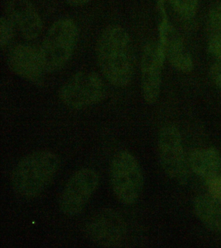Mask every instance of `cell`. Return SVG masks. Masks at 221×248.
Returning <instances> with one entry per match:
<instances>
[{
	"label": "cell",
	"instance_id": "20",
	"mask_svg": "<svg viewBox=\"0 0 221 248\" xmlns=\"http://www.w3.org/2000/svg\"><path fill=\"white\" fill-rule=\"evenodd\" d=\"M209 76L215 85L221 89V61L217 62L211 66Z\"/></svg>",
	"mask_w": 221,
	"mask_h": 248
},
{
	"label": "cell",
	"instance_id": "18",
	"mask_svg": "<svg viewBox=\"0 0 221 248\" xmlns=\"http://www.w3.org/2000/svg\"><path fill=\"white\" fill-rule=\"evenodd\" d=\"M209 55L218 61H221V32L213 34L207 44Z\"/></svg>",
	"mask_w": 221,
	"mask_h": 248
},
{
	"label": "cell",
	"instance_id": "19",
	"mask_svg": "<svg viewBox=\"0 0 221 248\" xmlns=\"http://www.w3.org/2000/svg\"><path fill=\"white\" fill-rule=\"evenodd\" d=\"M208 193L221 200V173L206 181Z\"/></svg>",
	"mask_w": 221,
	"mask_h": 248
},
{
	"label": "cell",
	"instance_id": "17",
	"mask_svg": "<svg viewBox=\"0 0 221 248\" xmlns=\"http://www.w3.org/2000/svg\"><path fill=\"white\" fill-rule=\"evenodd\" d=\"M207 26L212 34L221 32V3L214 5L209 11Z\"/></svg>",
	"mask_w": 221,
	"mask_h": 248
},
{
	"label": "cell",
	"instance_id": "10",
	"mask_svg": "<svg viewBox=\"0 0 221 248\" xmlns=\"http://www.w3.org/2000/svg\"><path fill=\"white\" fill-rule=\"evenodd\" d=\"M9 68L19 78L35 86H41L46 72L39 50L20 44L11 50L8 57Z\"/></svg>",
	"mask_w": 221,
	"mask_h": 248
},
{
	"label": "cell",
	"instance_id": "15",
	"mask_svg": "<svg viewBox=\"0 0 221 248\" xmlns=\"http://www.w3.org/2000/svg\"><path fill=\"white\" fill-rule=\"evenodd\" d=\"M178 15L185 19L193 18L197 12L198 0H168Z\"/></svg>",
	"mask_w": 221,
	"mask_h": 248
},
{
	"label": "cell",
	"instance_id": "6",
	"mask_svg": "<svg viewBox=\"0 0 221 248\" xmlns=\"http://www.w3.org/2000/svg\"><path fill=\"white\" fill-rule=\"evenodd\" d=\"M159 162L167 176L174 182L185 185L188 180L186 161L181 134L173 124L163 126L158 140Z\"/></svg>",
	"mask_w": 221,
	"mask_h": 248
},
{
	"label": "cell",
	"instance_id": "5",
	"mask_svg": "<svg viewBox=\"0 0 221 248\" xmlns=\"http://www.w3.org/2000/svg\"><path fill=\"white\" fill-rule=\"evenodd\" d=\"M105 93V84L99 75L82 71L76 73L63 84L59 97L69 108L81 109L99 103Z\"/></svg>",
	"mask_w": 221,
	"mask_h": 248
},
{
	"label": "cell",
	"instance_id": "9",
	"mask_svg": "<svg viewBox=\"0 0 221 248\" xmlns=\"http://www.w3.org/2000/svg\"><path fill=\"white\" fill-rule=\"evenodd\" d=\"M165 59L158 44L148 42L141 61V88L143 99L149 105L157 103L160 93L161 70Z\"/></svg>",
	"mask_w": 221,
	"mask_h": 248
},
{
	"label": "cell",
	"instance_id": "12",
	"mask_svg": "<svg viewBox=\"0 0 221 248\" xmlns=\"http://www.w3.org/2000/svg\"><path fill=\"white\" fill-rule=\"evenodd\" d=\"M7 17L25 39L37 38L43 29L39 13L31 0H7Z\"/></svg>",
	"mask_w": 221,
	"mask_h": 248
},
{
	"label": "cell",
	"instance_id": "21",
	"mask_svg": "<svg viewBox=\"0 0 221 248\" xmlns=\"http://www.w3.org/2000/svg\"><path fill=\"white\" fill-rule=\"evenodd\" d=\"M65 1L69 5H72V6L78 7L87 4L92 0H65Z\"/></svg>",
	"mask_w": 221,
	"mask_h": 248
},
{
	"label": "cell",
	"instance_id": "2",
	"mask_svg": "<svg viewBox=\"0 0 221 248\" xmlns=\"http://www.w3.org/2000/svg\"><path fill=\"white\" fill-rule=\"evenodd\" d=\"M56 154L38 151L26 155L15 167L11 176L13 189L25 198L37 197L53 182L59 168Z\"/></svg>",
	"mask_w": 221,
	"mask_h": 248
},
{
	"label": "cell",
	"instance_id": "11",
	"mask_svg": "<svg viewBox=\"0 0 221 248\" xmlns=\"http://www.w3.org/2000/svg\"><path fill=\"white\" fill-rule=\"evenodd\" d=\"M162 20L159 24L158 45L164 51L165 59L178 72H191L193 69V60L186 51L183 42L169 22L163 9Z\"/></svg>",
	"mask_w": 221,
	"mask_h": 248
},
{
	"label": "cell",
	"instance_id": "4",
	"mask_svg": "<svg viewBox=\"0 0 221 248\" xmlns=\"http://www.w3.org/2000/svg\"><path fill=\"white\" fill-rule=\"evenodd\" d=\"M110 182L116 199L123 204H134L139 200L143 189V175L130 152L122 151L115 155L110 167Z\"/></svg>",
	"mask_w": 221,
	"mask_h": 248
},
{
	"label": "cell",
	"instance_id": "3",
	"mask_svg": "<svg viewBox=\"0 0 221 248\" xmlns=\"http://www.w3.org/2000/svg\"><path fill=\"white\" fill-rule=\"evenodd\" d=\"M79 32L72 19H59L50 27L39 49L46 72H56L64 68L72 58Z\"/></svg>",
	"mask_w": 221,
	"mask_h": 248
},
{
	"label": "cell",
	"instance_id": "14",
	"mask_svg": "<svg viewBox=\"0 0 221 248\" xmlns=\"http://www.w3.org/2000/svg\"><path fill=\"white\" fill-rule=\"evenodd\" d=\"M194 213L205 228L221 233V200L209 193L202 194L194 199Z\"/></svg>",
	"mask_w": 221,
	"mask_h": 248
},
{
	"label": "cell",
	"instance_id": "16",
	"mask_svg": "<svg viewBox=\"0 0 221 248\" xmlns=\"http://www.w3.org/2000/svg\"><path fill=\"white\" fill-rule=\"evenodd\" d=\"M15 26L6 16H1L0 24V44L1 48L6 47L14 36Z\"/></svg>",
	"mask_w": 221,
	"mask_h": 248
},
{
	"label": "cell",
	"instance_id": "13",
	"mask_svg": "<svg viewBox=\"0 0 221 248\" xmlns=\"http://www.w3.org/2000/svg\"><path fill=\"white\" fill-rule=\"evenodd\" d=\"M188 163L192 171L205 181L221 173V155L215 147L194 150Z\"/></svg>",
	"mask_w": 221,
	"mask_h": 248
},
{
	"label": "cell",
	"instance_id": "8",
	"mask_svg": "<svg viewBox=\"0 0 221 248\" xmlns=\"http://www.w3.org/2000/svg\"><path fill=\"white\" fill-rule=\"evenodd\" d=\"M88 238L97 245L115 247L126 237V227L122 215L110 208H105L94 213L85 226Z\"/></svg>",
	"mask_w": 221,
	"mask_h": 248
},
{
	"label": "cell",
	"instance_id": "7",
	"mask_svg": "<svg viewBox=\"0 0 221 248\" xmlns=\"http://www.w3.org/2000/svg\"><path fill=\"white\" fill-rule=\"evenodd\" d=\"M99 177L91 168L76 171L69 179L59 198V209L63 214L74 217L80 214L97 190Z\"/></svg>",
	"mask_w": 221,
	"mask_h": 248
},
{
	"label": "cell",
	"instance_id": "1",
	"mask_svg": "<svg viewBox=\"0 0 221 248\" xmlns=\"http://www.w3.org/2000/svg\"><path fill=\"white\" fill-rule=\"evenodd\" d=\"M96 57L105 79L117 88L129 85L134 73L133 46L128 32L120 26H108L96 46Z\"/></svg>",
	"mask_w": 221,
	"mask_h": 248
}]
</instances>
